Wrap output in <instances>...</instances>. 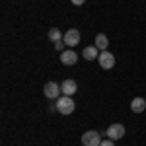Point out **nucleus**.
Returning <instances> with one entry per match:
<instances>
[{
	"instance_id": "f257e3e1",
	"label": "nucleus",
	"mask_w": 146,
	"mask_h": 146,
	"mask_svg": "<svg viewBox=\"0 0 146 146\" xmlns=\"http://www.w3.org/2000/svg\"><path fill=\"white\" fill-rule=\"evenodd\" d=\"M74 107H76V103H74V100L70 96H62V98H58V101H56V109H58V113H62V115L74 113Z\"/></svg>"
},
{
	"instance_id": "f03ea898",
	"label": "nucleus",
	"mask_w": 146,
	"mask_h": 146,
	"mask_svg": "<svg viewBox=\"0 0 146 146\" xmlns=\"http://www.w3.org/2000/svg\"><path fill=\"white\" fill-rule=\"evenodd\" d=\"M82 144L84 146H100L101 144V135L98 131H88L82 135Z\"/></svg>"
},
{
	"instance_id": "7ed1b4c3",
	"label": "nucleus",
	"mask_w": 146,
	"mask_h": 146,
	"mask_svg": "<svg viewBox=\"0 0 146 146\" xmlns=\"http://www.w3.org/2000/svg\"><path fill=\"white\" fill-rule=\"evenodd\" d=\"M105 135L109 136L111 140H119V138H123L125 136V127L121 123H115V125H109L107 127V133Z\"/></svg>"
},
{
	"instance_id": "20e7f679",
	"label": "nucleus",
	"mask_w": 146,
	"mask_h": 146,
	"mask_svg": "<svg viewBox=\"0 0 146 146\" xmlns=\"http://www.w3.org/2000/svg\"><path fill=\"white\" fill-rule=\"evenodd\" d=\"M98 60H100V66L105 68V70H109V68L115 66V56H113L109 51H101L100 56H98Z\"/></svg>"
},
{
	"instance_id": "39448f33",
	"label": "nucleus",
	"mask_w": 146,
	"mask_h": 146,
	"mask_svg": "<svg viewBox=\"0 0 146 146\" xmlns=\"http://www.w3.org/2000/svg\"><path fill=\"white\" fill-rule=\"evenodd\" d=\"M43 94H45V98H49V100H56L58 94H62V90H60V86L55 84V82H47L45 88H43Z\"/></svg>"
},
{
	"instance_id": "423d86ee",
	"label": "nucleus",
	"mask_w": 146,
	"mask_h": 146,
	"mask_svg": "<svg viewBox=\"0 0 146 146\" xmlns=\"http://www.w3.org/2000/svg\"><path fill=\"white\" fill-rule=\"evenodd\" d=\"M68 47H76L80 43V31L78 29H68L66 33H64V39H62Z\"/></svg>"
},
{
	"instance_id": "0eeeda50",
	"label": "nucleus",
	"mask_w": 146,
	"mask_h": 146,
	"mask_svg": "<svg viewBox=\"0 0 146 146\" xmlns=\"http://www.w3.org/2000/svg\"><path fill=\"white\" fill-rule=\"evenodd\" d=\"M76 60H78V55H76L72 49H68V51H62V53H60V62L66 64V66L76 64Z\"/></svg>"
},
{
	"instance_id": "6e6552de",
	"label": "nucleus",
	"mask_w": 146,
	"mask_h": 146,
	"mask_svg": "<svg viewBox=\"0 0 146 146\" xmlns=\"http://www.w3.org/2000/svg\"><path fill=\"white\" fill-rule=\"evenodd\" d=\"M60 90H62V96H74L76 90H78V86H76V82L74 80H64L62 84H60Z\"/></svg>"
},
{
	"instance_id": "1a4fd4ad",
	"label": "nucleus",
	"mask_w": 146,
	"mask_h": 146,
	"mask_svg": "<svg viewBox=\"0 0 146 146\" xmlns=\"http://www.w3.org/2000/svg\"><path fill=\"white\" fill-rule=\"evenodd\" d=\"M131 109H133V113H142L146 109L144 98H135V100L131 101Z\"/></svg>"
},
{
	"instance_id": "9d476101",
	"label": "nucleus",
	"mask_w": 146,
	"mask_h": 146,
	"mask_svg": "<svg viewBox=\"0 0 146 146\" xmlns=\"http://www.w3.org/2000/svg\"><path fill=\"white\" fill-rule=\"evenodd\" d=\"M82 55H84V58L86 60H92V58H98L100 56V49L94 45V47H86L84 51H82Z\"/></svg>"
},
{
	"instance_id": "9b49d317",
	"label": "nucleus",
	"mask_w": 146,
	"mask_h": 146,
	"mask_svg": "<svg viewBox=\"0 0 146 146\" xmlns=\"http://www.w3.org/2000/svg\"><path fill=\"white\" fill-rule=\"evenodd\" d=\"M47 35H49V39H51L53 43H56V41H62V39H64V35H62V31H60L58 27H51Z\"/></svg>"
},
{
	"instance_id": "f8f14e48",
	"label": "nucleus",
	"mask_w": 146,
	"mask_h": 146,
	"mask_svg": "<svg viewBox=\"0 0 146 146\" xmlns=\"http://www.w3.org/2000/svg\"><path fill=\"white\" fill-rule=\"evenodd\" d=\"M107 45H109V39H107V35L100 33L96 37V47L100 49V51H107Z\"/></svg>"
},
{
	"instance_id": "ddd939ff",
	"label": "nucleus",
	"mask_w": 146,
	"mask_h": 146,
	"mask_svg": "<svg viewBox=\"0 0 146 146\" xmlns=\"http://www.w3.org/2000/svg\"><path fill=\"white\" fill-rule=\"evenodd\" d=\"M64 45H66L64 41H56V43H55V49H56V51H60V53H62V51H64Z\"/></svg>"
},
{
	"instance_id": "4468645a",
	"label": "nucleus",
	"mask_w": 146,
	"mask_h": 146,
	"mask_svg": "<svg viewBox=\"0 0 146 146\" xmlns=\"http://www.w3.org/2000/svg\"><path fill=\"white\" fill-rule=\"evenodd\" d=\"M100 146H115V140H111V138H107V140H101Z\"/></svg>"
},
{
	"instance_id": "2eb2a0df",
	"label": "nucleus",
	"mask_w": 146,
	"mask_h": 146,
	"mask_svg": "<svg viewBox=\"0 0 146 146\" xmlns=\"http://www.w3.org/2000/svg\"><path fill=\"white\" fill-rule=\"evenodd\" d=\"M70 2H72V4H74V6H82V4H84V2H86V0H70Z\"/></svg>"
}]
</instances>
